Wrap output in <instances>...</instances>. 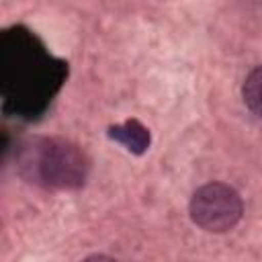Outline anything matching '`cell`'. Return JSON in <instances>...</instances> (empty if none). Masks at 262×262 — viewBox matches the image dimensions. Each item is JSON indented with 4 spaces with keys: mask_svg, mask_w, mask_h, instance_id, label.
Here are the masks:
<instances>
[{
    "mask_svg": "<svg viewBox=\"0 0 262 262\" xmlns=\"http://www.w3.org/2000/svg\"><path fill=\"white\" fill-rule=\"evenodd\" d=\"M4 111L33 119L41 115L68 78V63L25 27L6 29L0 43Z\"/></svg>",
    "mask_w": 262,
    "mask_h": 262,
    "instance_id": "1",
    "label": "cell"
},
{
    "mask_svg": "<svg viewBox=\"0 0 262 262\" xmlns=\"http://www.w3.org/2000/svg\"><path fill=\"white\" fill-rule=\"evenodd\" d=\"M16 174L35 186L47 190H78L90 174V160L70 139L33 135L14 149Z\"/></svg>",
    "mask_w": 262,
    "mask_h": 262,
    "instance_id": "2",
    "label": "cell"
},
{
    "mask_svg": "<svg viewBox=\"0 0 262 262\" xmlns=\"http://www.w3.org/2000/svg\"><path fill=\"white\" fill-rule=\"evenodd\" d=\"M188 213L192 223L203 231L225 233L242 221L244 201L233 186L225 182H207L192 192Z\"/></svg>",
    "mask_w": 262,
    "mask_h": 262,
    "instance_id": "3",
    "label": "cell"
},
{
    "mask_svg": "<svg viewBox=\"0 0 262 262\" xmlns=\"http://www.w3.org/2000/svg\"><path fill=\"white\" fill-rule=\"evenodd\" d=\"M106 135H108V139L121 143L133 156L145 154L149 149V145H151V133H149V129L141 121H137V119H127L123 123L111 125L106 129Z\"/></svg>",
    "mask_w": 262,
    "mask_h": 262,
    "instance_id": "4",
    "label": "cell"
},
{
    "mask_svg": "<svg viewBox=\"0 0 262 262\" xmlns=\"http://www.w3.org/2000/svg\"><path fill=\"white\" fill-rule=\"evenodd\" d=\"M242 98H244V104L256 115L262 119V66L254 68L248 78L244 80V86H242Z\"/></svg>",
    "mask_w": 262,
    "mask_h": 262,
    "instance_id": "5",
    "label": "cell"
}]
</instances>
